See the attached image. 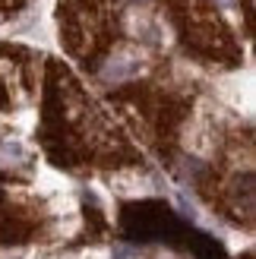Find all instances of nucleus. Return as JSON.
I'll list each match as a JSON object with an SVG mask.
<instances>
[{"instance_id":"nucleus-1","label":"nucleus","mask_w":256,"mask_h":259,"mask_svg":"<svg viewBox=\"0 0 256 259\" xmlns=\"http://www.w3.org/2000/svg\"><path fill=\"white\" fill-rule=\"evenodd\" d=\"M139 73V60L136 54H117V57H111L105 63V70H101V76H105L108 82H120V79H130V76Z\"/></svg>"},{"instance_id":"nucleus-2","label":"nucleus","mask_w":256,"mask_h":259,"mask_svg":"<svg viewBox=\"0 0 256 259\" xmlns=\"http://www.w3.org/2000/svg\"><path fill=\"white\" fill-rule=\"evenodd\" d=\"M222 4H225V7H231V4H234V0H222Z\"/></svg>"}]
</instances>
